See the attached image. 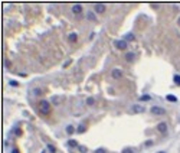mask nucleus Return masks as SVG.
<instances>
[{
    "mask_svg": "<svg viewBox=\"0 0 180 153\" xmlns=\"http://www.w3.org/2000/svg\"><path fill=\"white\" fill-rule=\"evenodd\" d=\"M157 130H159L161 134H166V133H167V124H166L164 121L159 123V124H157Z\"/></svg>",
    "mask_w": 180,
    "mask_h": 153,
    "instance_id": "obj_7",
    "label": "nucleus"
},
{
    "mask_svg": "<svg viewBox=\"0 0 180 153\" xmlns=\"http://www.w3.org/2000/svg\"><path fill=\"white\" fill-rule=\"evenodd\" d=\"M138 100H140V101H149V100H151V95H149V94H144V95H141Z\"/></svg>",
    "mask_w": 180,
    "mask_h": 153,
    "instance_id": "obj_14",
    "label": "nucleus"
},
{
    "mask_svg": "<svg viewBox=\"0 0 180 153\" xmlns=\"http://www.w3.org/2000/svg\"><path fill=\"white\" fill-rule=\"evenodd\" d=\"M111 77H112L114 80H120V78L123 77V71L118 69V68H114V69L111 71Z\"/></svg>",
    "mask_w": 180,
    "mask_h": 153,
    "instance_id": "obj_5",
    "label": "nucleus"
},
{
    "mask_svg": "<svg viewBox=\"0 0 180 153\" xmlns=\"http://www.w3.org/2000/svg\"><path fill=\"white\" fill-rule=\"evenodd\" d=\"M94 104H95V98H94V97H88V98H87V106L91 107V106H94Z\"/></svg>",
    "mask_w": 180,
    "mask_h": 153,
    "instance_id": "obj_13",
    "label": "nucleus"
},
{
    "mask_svg": "<svg viewBox=\"0 0 180 153\" xmlns=\"http://www.w3.org/2000/svg\"><path fill=\"white\" fill-rule=\"evenodd\" d=\"M87 14H88V16H87V17H88V19H89V20H95V19H97V17H95V14H94V13H92V12H88V13H87Z\"/></svg>",
    "mask_w": 180,
    "mask_h": 153,
    "instance_id": "obj_20",
    "label": "nucleus"
},
{
    "mask_svg": "<svg viewBox=\"0 0 180 153\" xmlns=\"http://www.w3.org/2000/svg\"><path fill=\"white\" fill-rule=\"evenodd\" d=\"M173 81H174L177 85H180V75L179 74H174V75H173Z\"/></svg>",
    "mask_w": 180,
    "mask_h": 153,
    "instance_id": "obj_18",
    "label": "nucleus"
},
{
    "mask_svg": "<svg viewBox=\"0 0 180 153\" xmlns=\"http://www.w3.org/2000/svg\"><path fill=\"white\" fill-rule=\"evenodd\" d=\"M114 46L117 49H120V51H124V49H127V42L124 39H118V40L114 42Z\"/></svg>",
    "mask_w": 180,
    "mask_h": 153,
    "instance_id": "obj_3",
    "label": "nucleus"
},
{
    "mask_svg": "<svg viewBox=\"0 0 180 153\" xmlns=\"http://www.w3.org/2000/svg\"><path fill=\"white\" fill-rule=\"evenodd\" d=\"M157 153H166V152H157Z\"/></svg>",
    "mask_w": 180,
    "mask_h": 153,
    "instance_id": "obj_29",
    "label": "nucleus"
},
{
    "mask_svg": "<svg viewBox=\"0 0 180 153\" xmlns=\"http://www.w3.org/2000/svg\"><path fill=\"white\" fill-rule=\"evenodd\" d=\"M42 153H45V152H42Z\"/></svg>",
    "mask_w": 180,
    "mask_h": 153,
    "instance_id": "obj_30",
    "label": "nucleus"
},
{
    "mask_svg": "<svg viewBox=\"0 0 180 153\" xmlns=\"http://www.w3.org/2000/svg\"><path fill=\"white\" fill-rule=\"evenodd\" d=\"M177 23H179V26H180V17H179V20H177Z\"/></svg>",
    "mask_w": 180,
    "mask_h": 153,
    "instance_id": "obj_28",
    "label": "nucleus"
},
{
    "mask_svg": "<svg viewBox=\"0 0 180 153\" xmlns=\"http://www.w3.org/2000/svg\"><path fill=\"white\" fill-rule=\"evenodd\" d=\"M37 108H39V111H40L43 116H48V114H50V111H52L50 103H49L48 100H40V101L37 103Z\"/></svg>",
    "mask_w": 180,
    "mask_h": 153,
    "instance_id": "obj_1",
    "label": "nucleus"
},
{
    "mask_svg": "<svg viewBox=\"0 0 180 153\" xmlns=\"http://www.w3.org/2000/svg\"><path fill=\"white\" fill-rule=\"evenodd\" d=\"M82 10H84V7H82V4H79V3H76V4L72 6V13H74V14H81Z\"/></svg>",
    "mask_w": 180,
    "mask_h": 153,
    "instance_id": "obj_6",
    "label": "nucleus"
},
{
    "mask_svg": "<svg viewBox=\"0 0 180 153\" xmlns=\"http://www.w3.org/2000/svg\"><path fill=\"white\" fill-rule=\"evenodd\" d=\"M68 40H69V42H72V43H75V42L78 40V35H76L75 32L69 33V35H68Z\"/></svg>",
    "mask_w": 180,
    "mask_h": 153,
    "instance_id": "obj_9",
    "label": "nucleus"
},
{
    "mask_svg": "<svg viewBox=\"0 0 180 153\" xmlns=\"http://www.w3.org/2000/svg\"><path fill=\"white\" fill-rule=\"evenodd\" d=\"M150 113L154 114V116H164V114H166V110H164L163 107H160V106H153V107L150 108Z\"/></svg>",
    "mask_w": 180,
    "mask_h": 153,
    "instance_id": "obj_2",
    "label": "nucleus"
},
{
    "mask_svg": "<svg viewBox=\"0 0 180 153\" xmlns=\"http://www.w3.org/2000/svg\"><path fill=\"white\" fill-rule=\"evenodd\" d=\"M146 146H147V147H149V146H153V140H147V142H146Z\"/></svg>",
    "mask_w": 180,
    "mask_h": 153,
    "instance_id": "obj_26",
    "label": "nucleus"
},
{
    "mask_svg": "<svg viewBox=\"0 0 180 153\" xmlns=\"http://www.w3.org/2000/svg\"><path fill=\"white\" fill-rule=\"evenodd\" d=\"M94 10H95V13H98V14H102V13L107 10V7H105V4H102V3H95V6H94Z\"/></svg>",
    "mask_w": 180,
    "mask_h": 153,
    "instance_id": "obj_4",
    "label": "nucleus"
},
{
    "mask_svg": "<svg viewBox=\"0 0 180 153\" xmlns=\"http://www.w3.org/2000/svg\"><path fill=\"white\" fill-rule=\"evenodd\" d=\"M136 38H134V33H127L125 36H124V40L125 42H131V40H134Z\"/></svg>",
    "mask_w": 180,
    "mask_h": 153,
    "instance_id": "obj_11",
    "label": "nucleus"
},
{
    "mask_svg": "<svg viewBox=\"0 0 180 153\" xmlns=\"http://www.w3.org/2000/svg\"><path fill=\"white\" fill-rule=\"evenodd\" d=\"M32 93H33V95L39 97V95H42V94H43V90H42V88H35V90H33Z\"/></svg>",
    "mask_w": 180,
    "mask_h": 153,
    "instance_id": "obj_12",
    "label": "nucleus"
},
{
    "mask_svg": "<svg viewBox=\"0 0 180 153\" xmlns=\"http://www.w3.org/2000/svg\"><path fill=\"white\" fill-rule=\"evenodd\" d=\"M94 153H107V150H105L104 147H99V149H97Z\"/></svg>",
    "mask_w": 180,
    "mask_h": 153,
    "instance_id": "obj_24",
    "label": "nucleus"
},
{
    "mask_svg": "<svg viewBox=\"0 0 180 153\" xmlns=\"http://www.w3.org/2000/svg\"><path fill=\"white\" fill-rule=\"evenodd\" d=\"M12 153H19V149H13V150H12Z\"/></svg>",
    "mask_w": 180,
    "mask_h": 153,
    "instance_id": "obj_27",
    "label": "nucleus"
},
{
    "mask_svg": "<svg viewBox=\"0 0 180 153\" xmlns=\"http://www.w3.org/2000/svg\"><path fill=\"white\" fill-rule=\"evenodd\" d=\"M121 153H134V149H131V147H125V149H123V152Z\"/></svg>",
    "mask_w": 180,
    "mask_h": 153,
    "instance_id": "obj_21",
    "label": "nucleus"
},
{
    "mask_svg": "<svg viewBox=\"0 0 180 153\" xmlns=\"http://www.w3.org/2000/svg\"><path fill=\"white\" fill-rule=\"evenodd\" d=\"M131 110H133V113H144L146 108H144L143 106H140V104H134Z\"/></svg>",
    "mask_w": 180,
    "mask_h": 153,
    "instance_id": "obj_8",
    "label": "nucleus"
},
{
    "mask_svg": "<svg viewBox=\"0 0 180 153\" xmlns=\"http://www.w3.org/2000/svg\"><path fill=\"white\" fill-rule=\"evenodd\" d=\"M134 59H136V53H134V52H127V53H125V61L133 62Z\"/></svg>",
    "mask_w": 180,
    "mask_h": 153,
    "instance_id": "obj_10",
    "label": "nucleus"
},
{
    "mask_svg": "<svg viewBox=\"0 0 180 153\" xmlns=\"http://www.w3.org/2000/svg\"><path fill=\"white\" fill-rule=\"evenodd\" d=\"M68 146L69 147H78V143H76V140H68Z\"/></svg>",
    "mask_w": 180,
    "mask_h": 153,
    "instance_id": "obj_16",
    "label": "nucleus"
},
{
    "mask_svg": "<svg viewBox=\"0 0 180 153\" xmlns=\"http://www.w3.org/2000/svg\"><path fill=\"white\" fill-rule=\"evenodd\" d=\"M85 129H87V127L81 124V126H78V130H76V132H78V133H84V132H85Z\"/></svg>",
    "mask_w": 180,
    "mask_h": 153,
    "instance_id": "obj_23",
    "label": "nucleus"
},
{
    "mask_svg": "<svg viewBox=\"0 0 180 153\" xmlns=\"http://www.w3.org/2000/svg\"><path fill=\"white\" fill-rule=\"evenodd\" d=\"M46 147H48V150H49L50 153H56V149H55V146H53V145H49V143H48V146H46Z\"/></svg>",
    "mask_w": 180,
    "mask_h": 153,
    "instance_id": "obj_19",
    "label": "nucleus"
},
{
    "mask_svg": "<svg viewBox=\"0 0 180 153\" xmlns=\"http://www.w3.org/2000/svg\"><path fill=\"white\" fill-rule=\"evenodd\" d=\"M78 150H79L81 153H87V152H88V149H87L85 146H78Z\"/></svg>",
    "mask_w": 180,
    "mask_h": 153,
    "instance_id": "obj_22",
    "label": "nucleus"
},
{
    "mask_svg": "<svg viewBox=\"0 0 180 153\" xmlns=\"http://www.w3.org/2000/svg\"><path fill=\"white\" fill-rule=\"evenodd\" d=\"M166 98H167L169 101H172V103H176V101H177V98H176V97H174L173 94H169V95H167Z\"/></svg>",
    "mask_w": 180,
    "mask_h": 153,
    "instance_id": "obj_17",
    "label": "nucleus"
},
{
    "mask_svg": "<svg viewBox=\"0 0 180 153\" xmlns=\"http://www.w3.org/2000/svg\"><path fill=\"white\" fill-rule=\"evenodd\" d=\"M74 132H75V127H74V126H71V124L66 126V133H68V134H72Z\"/></svg>",
    "mask_w": 180,
    "mask_h": 153,
    "instance_id": "obj_15",
    "label": "nucleus"
},
{
    "mask_svg": "<svg viewBox=\"0 0 180 153\" xmlns=\"http://www.w3.org/2000/svg\"><path fill=\"white\" fill-rule=\"evenodd\" d=\"M10 85H13V87H17V85H19V82H17V81H10Z\"/></svg>",
    "mask_w": 180,
    "mask_h": 153,
    "instance_id": "obj_25",
    "label": "nucleus"
}]
</instances>
